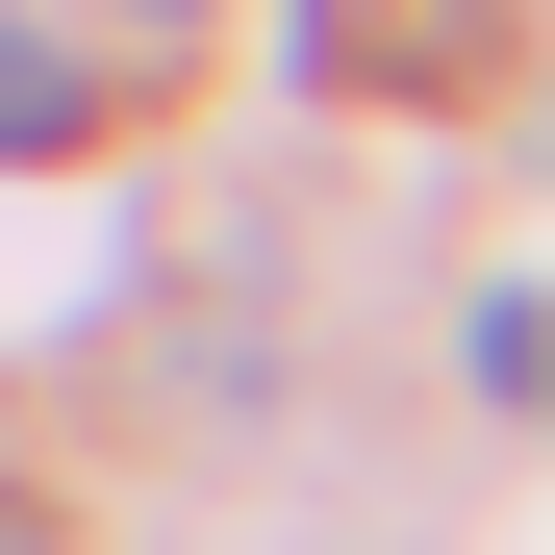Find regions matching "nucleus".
<instances>
[{
    "mask_svg": "<svg viewBox=\"0 0 555 555\" xmlns=\"http://www.w3.org/2000/svg\"><path fill=\"white\" fill-rule=\"evenodd\" d=\"M127 26H203V0H127Z\"/></svg>",
    "mask_w": 555,
    "mask_h": 555,
    "instance_id": "2",
    "label": "nucleus"
},
{
    "mask_svg": "<svg viewBox=\"0 0 555 555\" xmlns=\"http://www.w3.org/2000/svg\"><path fill=\"white\" fill-rule=\"evenodd\" d=\"M76 102H102V76H76L51 26H0V177H26V152H76Z\"/></svg>",
    "mask_w": 555,
    "mask_h": 555,
    "instance_id": "1",
    "label": "nucleus"
}]
</instances>
